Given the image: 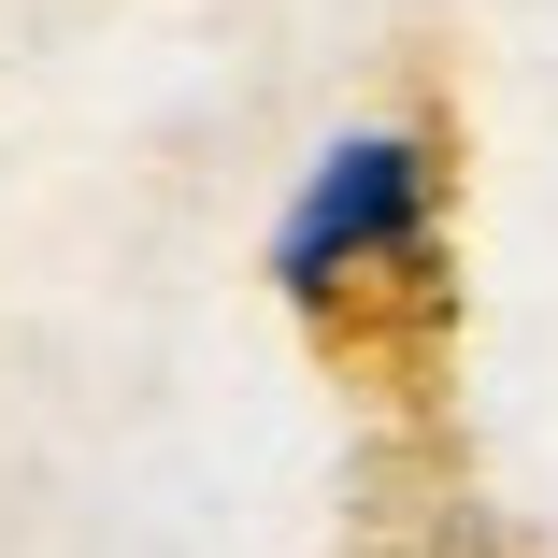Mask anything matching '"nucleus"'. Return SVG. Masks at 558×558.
I'll use <instances>...</instances> for the list:
<instances>
[{
    "instance_id": "obj_1",
    "label": "nucleus",
    "mask_w": 558,
    "mask_h": 558,
    "mask_svg": "<svg viewBox=\"0 0 558 558\" xmlns=\"http://www.w3.org/2000/svg\"><path fill=\"white\" fill-rule=\"evenodd\" d=\"M415 201H429V158H415L401 130L329 144V158H315V186H301V215H287V244H272L287 301H329L359 258H387V244L415 230Z\"/></svg>"
}]
</instances>
